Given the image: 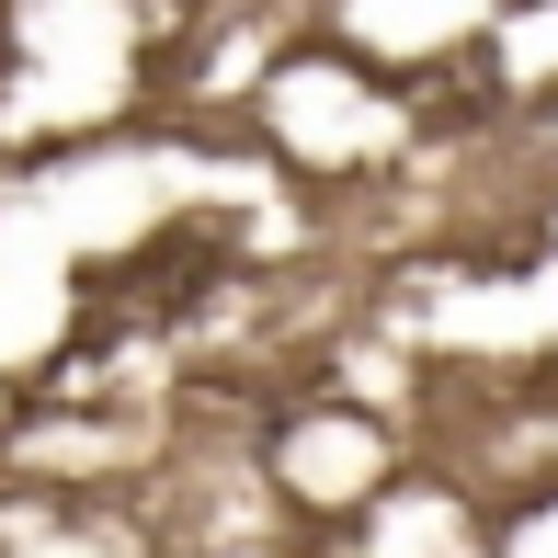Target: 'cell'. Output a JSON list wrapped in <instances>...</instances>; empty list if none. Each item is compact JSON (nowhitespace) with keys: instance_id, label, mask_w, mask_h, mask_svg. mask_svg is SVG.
Returning a JSON list of instances; mask_svg holds the SVG:
<instances>
[{"instance_id":"cell-2","label":"cell","mask_w":558,"mask_h":558,"mask_svg":"<svg viewBox=\"0 0 558 558\" xmlns=\"http://www.w3.org/2000/svg\"><path fill=\"white\" fill-rule=\"evenodd\" d=\"M513 12H524V0H513Z\"/></svg>"},{"instance_id":"cell-1","label":"cell","mask_w":558,"mask_h":558,"mask_svg":"<svg viewBox=\"0 0 558 558\" xmlns=\"http://www.w3.org/2000/svg\"><path fill=\"white\" fill-rule=\"evenodd\" d=\"M217 274H228L217 228H160V240H137L114 274H92V286H81V308H92V331H148V319L206 308V296H217Z\"/></svg>"}]
</instances>
